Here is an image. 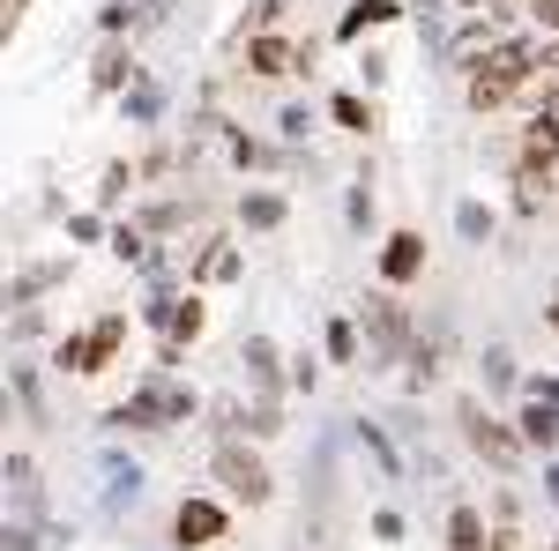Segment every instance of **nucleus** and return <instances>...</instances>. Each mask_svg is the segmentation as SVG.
Here are the masks:
<instances>
[{
    "instance_id": "nucleus-8",
    "label": "nucleus",
    "mask_w": 559,
    "mask_h": 551,
    "mask_svg": "<svg viewBox=\"0 0 559 551\" xmlns=\"http://www.w3.org/2000/svg\"><path fill=\"white\" fill-rule=\"evenodd\" d=\"M373 23H395V8H388V0H358V8L344 15V38H358V31H373Z\"/></svg>"
},
{
    "instance_id": "nucleus-1",
    "label": "nucleus",
    "mask_w": 559,
    "mask_h": 551,
    "mask_svg": "<svg viewBox=\"0 0 559 551\" xmlns=\"http://www.w3.org/2000/svg\"><path fill=\"white\" fill-rule=\"evenodd\" d=\"M537 60H545V52H537L530 38L485 45V60L471 68V105H477V112H500V105H508V97H515V89L537 75Z\"/></svg>"
},
{
    "instance_id": "nucleus-10",
    "label": "nucleus",
    "mask_w": 559,
    "mask_h": 551,
    "mask_svg": "<svg viewBox=\"0 0 559 551\" xmlns=\"http://www.w3.org/2000/svg\"><path fill=\"white\" fill-rule=\"evenodd\" d=\"M247 60H254L261 75H276V68H284L292 52H284V45H276V38H254V52H247Z\"/></svg>"
},
{
    "instance_id": "nucleus-11",
    "label": "nucleus",
    "mask_w": 559,
    "mask_h": 551,
    "mask_svg": "<svg viewBox=\"0 0 559 551\" xmlns=\"http://www.w3.org/2000/svg\"><path fill=\"white\" fill-rule=\"evenodd\" d=\"M358 350V328L350 321H329V358H350Z\"/></svg>"
},
{
    "instance_id": "nucleus-14",
    "label": "nucleus",
    "mask_w": 559,
    "mask_h": 551,
    "mask_svg": "<svg viewBox=\"0 0 559 551\" xmlns=\"http://www.w3.org/2000/svg\"><path fill=\"white\" fill-rule=\"evenodd\" d=\"M537 8V23H545V38H559V0H530Z\"/></svg>"
},
{
    "instance_id": "nucleus-7",
    "label": "nucleus",
    "mask_w": 559,
    "mask_h": 551,
    "mask_svg": "<svg viewBox=\"0 0 559 551\" xmlns=\"http://www.w3.org/2000/svg\"><path fill=\"white\" fill-rule=\"evenodd\" d=\"M448 544H455V551H485V522H477L471 507H455V522H448Z\"/></svg>"
},
{
    "instance_id": "nucleus-12",
    "label": "nucleus",
    "mask_w": 559,
    "mask_h": 551,
    "mask_svg": "<svg viewBox=\"0 0 559 551\" xmlns=\"http://www.w3.org/2000/svg\"><path fill=\"white\" fill-rule=\"evenodd\" d=\"M194 328H202V306H194V298L173 306V336H194Z\"/></svg>"
},
{
    "instance_id": "nucleus-9",
    "label": "nucleus",
    "mask_w": 559,
    "mask_h": 551,
    "mask_svg": "<svg viewBox=\"0 0 559 551\" xmlns=\"http://www.w3.org/2000/svg\"><path fill=\"white\" fill-rule=\"evenodd\" d=\"M247 224H254V231L284 224V202H276V194H254V202H247Z\"/></svg>"
},
{
    "instance_id": "nucleus-5",
    "label": "nucleus",
    "mask_w": 559,
    "mask_h": 551,
    "mask_svg": "<svg viewBox=\"0 0 559 551\" xmlns=\"http://www.w3.org/2000/svg\"><path fill=\"white\" fill-rule=\"evenodd\" d=\"M112 350H120V321H97V328H90V343H68V350H60V366H75V373H97Z\"/></svg>"
},
{
    "instance_id": "nucleus-4",
    "label": "nucleus",
    "mask_w": 559,
    "mask_h": 551,
    "mask_svg": "<svg viewBox=\"0 0 559 551\" xmlns=\"http://www.w3.org/2000/svg\"><path fill=\"white\" fill-rule=\"evenodd\" d=\"M173 537L179 544H216V537H224V507H216V500H187L179 522H173Z\"/></svg>"
},
{
    "instance_id": "nucleus-13",
    "label": "nucleus",
    "mask_w": 559,
    "mask_h": 551,
    "mask_svg": "<svg viewBox=\"0 0 559 551\" xmlns=\"http://www.w3.org/2000/svg\"><path fill=\"white\" fill-rule=\"evenodd\" d=\"M522 432H530V440H545V447H552V410H545V403H537V410H530V418H522Z\"/></svg>"
},
{
    "instance_id": "nucleus-2",
    "label": "nucleus",
    "mask_w": 559,
    "mask_h": 551,
    "mask_svg": "<svg viewBox=\"0 0 559 551\" xmlns=\"http://www.w3.org/2000/svg\"><path fill=\"white\" fill-rule=\"evenodd\" d=\"M216 477H224L247 507H261V500H269V469H261V455H247V447H224V455H216Z\"/></svg>"
},
{
    "instance_id": "nucleus-15",
    "label": "nucleus",
    "mask_w": 559,
    "mask_h": 551,
    "mask_svg": "<svg viewBox=\"0 0 559 551\" xmlns=\"http://www.w3.org/2000/svg\"><path fill=\"white\" fill-rule=\"evenodd\" d=\"M552 328H559V298H552Z\"/></svg>"
},
{
    "instance_id": "nucleus-3",
    "label": "nucleus",
    "mask_w": 559,
    "mask_h": 551,
    "mask_svg": "<svg viewBox=\"0 0 559 551\" xmlns=\"http://www.w3.org/2000/svg\"><path fill=\"white\" fill-rule=\"evenodd\" d=\"M418 268H426V239L418 231H395L381 247V276L388 284H418Z\"/></svg>"
},
{
    "instance_id": "nucleus-6",
    "label": "nucleus",
    "mask_w": 559,
    "mask_h": 551,
    "mask_svg": "<svg viewBox=\"0 0 559 551\" xmlns=\"http://www.w3.org/2000/svg\"><path fill=\"white\" fill-rule=\"evenodd\" d=\"M471 440H477V455H485V463H515V432H508V424H492V418H477L471 410Z\"/></svg>"
}]
</instances>
